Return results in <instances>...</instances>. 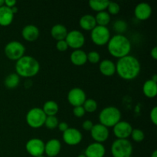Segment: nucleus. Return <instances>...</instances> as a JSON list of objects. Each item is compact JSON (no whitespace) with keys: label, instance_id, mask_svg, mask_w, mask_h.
I'll return each mask as SVG.
<instances>
[{"label":"nucleus","instance_id":"1","mask_svg":"<svg viewBox=\"0 0 157 157\" xmlns=\"http://www.w3.org/2000/svg\"><path fill=\"white\" fill-rule=\"evenodd\" d=\"M116 64V73L122 79L131 81L137 78L141 71V64L139 60L133 55L118 59Z\"/></svg>","mask_w":157,"mask_h":157},{"label":"nucleus","instance_id":"2","mask_svg":"<svg viewBox=\"0 0 157 157\" xmlns=\"http://www.w3.org/2000/svg\"><path fill=\"white\" fill-rule=\"evenodd\" d=\"M107 49L111 56L120 59L129 55L131 51V42L124 35H115L110 37L107 43Z\"/></svg>","mask_w":157,"mask_h":157},{"label":"nucleus","instance_id":"3","mask_svg":"<svg viewBox=\"0 0 157 157\" xmlns=\"http://www.w3.org/2000/svg\"><path fill=\"white\" fill-rule=\"evenodd\" d=\"M39 71V62L30 55H24L15 63V71L19 77L32 78L38 75Z\"/></svg>","mask_w":157,"mask_h":157},{"label":"nucleus","instance_id":"4","mask_svg":"<svg viewBox=\"0 0 157 157\" xmlns=\"http://www.w3.org/2000/svg\"><path fill=\"white\" fill-rule=\"evenodd\" d=\"M121 120V110L116 107L109 106L103 109L99 114L100 124L104 127H113Z\"/></svg>","mask_w":157,"mask_h":157},{"label":"nucleus","instance_id":"5","mask_svg":"<svg viewBox=\"0 0 157 157\" xmlns=\"http://www.w3.org/2000/svg\"><path fill=\"white\" fill-rule=\"evenodd\" d=\"M113 157H130L133 153V145L128 140L117 139L110 148Z\"/></svg>","mask_w":157,"mask_h":157},{"label":"nucleus","instance_id":"6","mask_svg":"<svg viewBox=\"0 0 157 157\" xmlns=\"http://www.w3.org/2000/svg\"><path fill=\"white\" fill-rule=\"evenodd\" d=\"M46 117L47 116L44 113L42 108L33 107V108L30 109L26 114V123L32 128H40L44 126Z\"/></svg>","mask_w":157,"mask_h":157},{"label":"nucleus","instance_id":"7","mask_svg":"<svg viewBox=\"0 0 157 157\" xmlns=\"http://www.w3.org/2000/svg\"><path fill=\"white\" fill-rule=\"evenodd\" d=\"M5 55L12 61H18L25 55V47L18 41H12L7 43L4 49Z\"/></svg>","mask_w":157,"mask_h":157},{"label":"nucleus","instance_id":"8","mask_svg":"<svg viewBox=\"0 0 157 157\" xmlns=\"http://www.w3.org/2000/svg\"><path fill=\"white\" fill-rule=\"evenodd\" d=\"M110 32L108 28L105 26L97 25L90 32V38L93 43L98 46L107 44L110 38Z\"/></svg>","mask_w":157,"mask_h":157},{"label":"nucleus","instance_id":"9","mask_svg":"<svg viewBox=\"0 0 157 157\" xmlns=\"http://www.w3.org/2000/svg\"><path fill=\"white\" fill-rule=\"evenodd\" d=\"M65 41L69 48L78 50L84 46L85 43V37L81 31L72 30L67 33Z\"/></svg>","mask_w":157,"mask_h":157},{"label":"nucleus","instance_id":"10","mask_svg":"<svg viewBox=\"0 0 157 157\" xmlns=\"http://www.w3.org/2000/svg\"><path fill=\"white\" fill-rule=\"evenodd\" d=\"M25 150L29 155L33 157L43 156L44 153V143L39 138L30 139L25 144Z\"/></svg>","mask_w":157,"mask_h":157},{"label":"nucleus","instance_id":"11","mask_svg":"<svg viewBox=\"0 0 157 157\" xmlns=\"http://www.w3.org/2000/svg\"><path fill=\"white\" fill-rule=\"evenodd\" d=\"M87 99V95L84 90L79 87H75L69 90L67 94V101L71 105L75 107L83 106Z\"/></svg>","mask_w":157,"mask_h":157},{"label":"nucleus","instance_id":"12","mask_svg":"<svg viewBox=\"0 0 157 157\" xmlns=\"http://www.w3.org/2000/svg\"><path fill=\"white\" fill-rule=\"evenodd\" d=\"M63 141L69 146H76L81 142L83 136L79 130L74 127H69L63 133Z\"/></svg>","mask_w":157,"mask_h":157},{"label":"nucleus","instance_id":"13","mask_svg":"<svg viewBox=\"0 0 157 157\" xmlns=\"http://www.w3.org/2000/svg\"><path fill=\"white\" fill-rule=\"evenodd\" d=\"M91 137L96 143L103 144L106 142L110 136V132L107 127H104L101 124H97L94 125L93 128L90 130Z\"/></svg>","mask_w":157,"mask_h":157},{"label":"nucleus","instance_id":"14","mask_svg":"<svg viewBox=\"0 0 157 157\" xmlns=\"http://www.w3.org/2000/svg\"><path fill=\"white\" fill-rule=\"evenodd\" d=\"M133 127L127 121H120L113 127V131L117 139L127 140L131 135Z\"/></svg>","mask_w":157,"mask_h":157},{"label":"nucleus","instance_id":"15","mask_svg":"<svg viewBox=\"0 0 157 157\" xmlns=\"http://www.w3.org/2000/svg\"><path fill=\"white\" fill-rule=\"evenodd\" d=\"M152 12L153 10L150 4L147 2H140L136 5L135 7L134 15L138 20L145 21L150 18Z\"/></svg>","mask_w":157,"mask_h":157},{"label":"nucleus","instance_id":"16","mask_svg":"<svg viewBox=\"0 0 157 157\" xmlns=\"http://www.w3.org/2000/svg\"><path fill=\"white\" fill-rule=\"evenodd\" d=\"M106 149L103 144L96 142L87 146L84 151L86 157H104Z\"/></svg>","mask_w":157,"mask_h":157},{"label":"nucleus","instance_id":"17","mask_svg":"<svg viewBox=\"0 0 157 157\" xmlns=\"http://www.w3.org/2000/svg\"><path fill=\"white\" fill-rule=\"evenodd\" d=\"M61 144L58 139H51L44 144V153L48 157H55L60 153Z\"/></svg>","mask_w":157,"mask_h":157},{"label":"nucleus","instance_id":"18","mask_svg":"<svg viewBox=\"0 0 157 157\" xmlns=\"http://www.w3.org/2000/svg\"><path fill=\"white\" fill-rule=\"evenodd\" d=\"M40 31L35 25H27L25 26L21 31V35L23 38L27 41H35L39 37Z\"/></svg>","mask_w":157,"mask_h":157},{"label":"nucleus","instance_id":"19","mask_svg":"<svg viewBox=\"0 0 157 157\" xmlns=\"http://www.w3.org/2000/svg\"><path fill=\"white\" fill-rule=\"evenodd\" d=\"M100 72L106 77H111L116 73V64L109 59H104L99 64Z\"/></svg>","mask_w":157,"mask_h":157},{"label":"nucleus","instance_id":"20","mask_svg":"<svg viewBox=\"0 0 157 157\" xmlns=\"http://www.w3.org/2000/svg\"><path fill=\"white\" fill-rule=\"evenodd\" d=\"M14 14L10 8L3 6L0 7V25L7 27L10 25L14 19Z\"/></svg>","mask_w":157,"mask_h":157},{"label":"nucleus","instance_id":"21","mask_svg":"<svg viewBox=\"0 0 157 157\" xmlns=\"http://www.w3.org/2000/svg\"><path fill=\"white\" fill-rule=\"evenodd\" d=\"M67 33V28L62 24H56L51 29V35L57 41L65 40Z\"/></svg>","mask_w":157,"mask_h":157},{"label":"nucleus","instance_id":"22","mask_svg":"<svg viewBox=\"0 0 157 157\" xmlns=\"http://www.w3.org/2000/svg\"><path fill=\"white\" fill-rule=\"evenodd\" d=\"M71 61L76 66H82L87 61V53L81 49L74 50L70 56Z\"/></svg>","mask_w":157,"mask_h":157},{"label":"nucleus","instance_id":"23","mask_svg":"<svg viewBox=\"0 0 157 157\" xmlns=\"http://www.w3.org/2000/svg\"><path fill=\"white\" fill-rule=\"evenodd\" d=\"M79 25L83 30L90 31L91 32L97 26L95 17L94 15H90V14L84 15L80 18Z\"/></svg>","mask_w":157,"mask_h":157},{"label":"nucleus","instance_id":"24","mask_svg":"<svg viewBox=\"0 0 157 157\" xmlns=\"http://www.w3.org/2000/svg\"><path fill=\"white\" fill-rule=\"evenodd\" d=\"M143 93L149 98H153L157 94V84L151 79L147 80L143 85Z\"/></svg>","mask_w":157,"mask_h":157},{"label":"nucleus","instance_id":"25","mask_svg":"<svg viewBox=\"0 0 157 157\" xmlns=\"http://www.w3.org/2000/svg\"><path fill=\"white\" fill-rule=\"evenodd\" d=\"M43 111L46 116H55L59 110L58 104L54 101H48L43 105Z\"/></svg>","mask_w":157,"mask_h":157},{"label":"nucleus","instance_id":"26","mask_svg":"<svg viewBox=\"0 0 157 157\" xmlns=\"http://www.w3.org/2000/svg\"><path fill=\"white\" fill-rule=\"evenodd\" d=\"M110 1L107 0H90L88 2L89 6L92 10L95 12H103L107 9Z\"/></svg>","mask_w":157,"mask_h":157},{"label":"nucleus","instance_id":"27","mask_svg":"<svg viewBox=\"0 0 157 157\" xmlns=\"http://www.w3.org/2000/svg\"><path fill=\"white\" fill-rule=\"evenodd\" d=\"M5 85L9 89H14L18 86L20 83V77L16 73L9 74L5 79Z\"/></svg>","mask_w":157,"mask_h":157},{"label":"nucleus","instance_id":"28","mask_svg":"<svg viewBox=\"0 0 157 157\" xmlns=\"http://www.w3.org/2000/svg\"><path fill=\"white\" fill-rule=\"evenodd\" d=\"M95 17V20H96L97 25L100 26H105L107 27V25L110 23V15L107 12V11H103V12H98Z\"/></svg>","mask_w":157,"mask_h":157},{"label":"nucleus","instance_id":"29","mask_svg":"<svg viewBox=\"0 0 157 157\" xmlns=\"http://www.w3.org/2000/svg\"><path fill=\"white\" fill-rule=\"evenodd\" d=\"M127 28H128L127 22L122 19L117 20L113 24V29L117 33V35H123L127 30Z\"/></svg>","mask_w":157,"mask_h":157},{"label":"nucleus","instance_id":"30","mask_svg":"<svg viewBox=\"0 0 157 157\" xmlns=\"http://www.w3.org/2000/svg\"><path fill=\"white\" fill-rule=\"evenodd\" d=\"M83 107H84L85 112H87V113H94L98 109V103H97V101L95 100L92 99V98L86 99L84 104H83Z\"/></svg>","mask_w":157,"mask_h":157},{"label":"nucleus","instance_id":"31","mask_svg":"<svg viewBox=\"0 0 157 157\" xmlns=\"http://www.w3.org/2000/svg\"><path fill=\"white\" fill-rule=\"evenodd\" d=\"M58 119L56 117V116H48L46 117L45 122L44 125L49 130H55V128L58 127Z\"/></svg>","mask_w":157,"mask_h":157},{"label":"nucleus","instance_id":"32","mask_svg":"<svg viewBox=\"0 0 157 157\" xmlns=\"http://www.w3.org/2000/svg\"><path fill=\"white\" fill-rule=\"evenodd\" d=\"M130 136L132 137L133 140L135 141L136 143H141L145 138V134H144V132L142 130L135 128L133 129V130H132Z\"/></svg>","mask_w":157,"mask_h":157},{"label":"nucleus","instance_id":"33","mask_svg":"<svg viewBox=\"0 0 157 157\" xmlns=\"http://www.w3.org/2000/svg\"><path fill=\"white\" fill-rule=\"evenodd\" d=\"M87 61L91 64H98L101 61V55L96 51H92L87 54Z\"/></svg>","mask_w":157,"mask_h":157},{"label":"nucleus","instance_id":"34","mask_svg":"<svg viewBox=\"0 0 157 157\" xmlns=\"http://www.w3.org/2000/svg\"><path fill=\"white\" fill-rule=\"evenodd\" d=\"M107 12H108L110 15H117L118 13L121 11V6L118 3L114 2H110L107 6Z\"/></svg>","mask_w":157,"mask_h":157},{"label":"nucleus","instance_id":"35","mask_svg":"<svg viewBox=\"0 0 157 157\" xmlns=\"http://www.w3.org/2000/svg\"><path fill=\"white\" fill-rule=\"evenodd\" d=\"M85 110H84L83 106H78V107H75L73 109V113L76 117L81 118L84 116L85 114Z\"/></svg>","mask_w":157,"mask_h":157},{"label":"nucleus","instance_id":"36","mask_svg":"<svg viewBox=\"0 0 157 157\" xmlns=\"http://www.w3.org/2000/svg\"><path fill=\"white\" fill-rule=\"evenodd\" d=\"M68 45H67V42L65 40H61V41H58L56 43V48L57 50L59 52H65L68 49Z\"/></svg>","mask_w":157,"mask_h":157},{"label":"nucleus","instance_id":"37","mask_svg":"<svg viewBox=\"0 0 157 157\" xmlns=\"http://www.w3.org/2000/svg\"><path fill=\"white\" fill-rule=\"evenodd\" d=\"M94 125V124H93V122L91 121H90V120H86L82 124V128L84 130H86V131H90L91 129L93 128Z\"/></svg>","mask_w":157,"mask_h":157},{"label":"nucleus","instance_id":"38","mask_svg":"<svg viewBox=\"0 0 157 157\" xmlns=\"http://www.w3.org/2000/svg\"><path fill=\"white\" fill-rule=\"evenodd\" d=\"M150 120L154 125H157V107H154L150 112Z\"/></svg>","mask_w":157,"mask_h":157},{"label":"nucleus","instance_id":"39","mask_svg":"<svg viewBox=\"0 0 157 157\" xmlns=\"http://www.w3.org/2000/svg\"><path fill=\"white\" fill-rule=\"evenodd\" d=\"M58 128L59 129L60 131H61L62 133H64V131H66V130L69 128V126L66 122H61L58 124Z\"/></svg>","mask_w":157,"mask_h":157},{"label":"nucleus","instance_id":"40","mask_svg":"<svg viewBox=\"0 0 157 157\" xmlns=\"http://www.w3.org/2000/svg\"><path fill=\"white\" fill-rule=\"evenodd\" d=\"M16 3H17V2L15 1V0H5L4 6H6V7L12 9V7L15 6Z\"/></svg>","mask_w":157,"mask_h":157},{"label":"nucleus","instance_id":"41","mask_svg":"<svg viewBox=\"0 0 157 157\" xmlns=\"http://www.w3.org/2000/svg\"><path fill=\"white\" fill-rule=\"evenodd\" d=\"M150 55L153 58V59L156 60L157 59V47L155 46V47L153 48V49L150 52Z\"/></svg>","mask_w":157,"mask_h":157},{"label":"nucleus","instance_id":"42","mask_svg":"<svg viewBox=\"0 0 157 157\" xmlns=\"http://www.w3.org/2000/svg\"><path fill=\"white\" fill-rule=\"evenodd\" d=\"M11 9H12V12H13L14 15H15V14H16L17 12H18V8H17L16 6H14V7H12Z\"/></svg>","mask_w":157,"mask_h":157},{"label":"nucleus","instance_id":"43","mask_svg":"<svg viewBox=\"0 0 157 157\" xmlns=\"http://www.w3.org/2000/svg\"><path fill=\"white\" fill-rule=\"evenodd\" d=\"M151 80H152V81H154V82L157 83V75H153V76L152 77Z\"/></svg>","mask_w":157,"mask_h":157},{"label":"nucleus","instance_id":"44","mask_svg":"<svg viewBox=\"0 0 157 157\" xmlns=\"http://www.w3.org/2000/svg\"><path fill=\"white\" fill-rule=\"evenodd\" d=\"M150 157H157V150H154L153 152V153L151 154V156Z\"/></svg>","mask_w":157,"mask_h":157},{"label":"nucleus","instance_id":"45","mask_svg":"<svg viewBox=\"0 0 157 157\" xmlns=\"http://www.w3.org/2000/svg\"><path fill=\"white\" fill-rule=\"evenodd\" d=\"M4 1L5 0H0V7L4 6Z\"/></svg>","mask_w":157,"mask_h":157},{"label":"nucleus","instance_id":"46","mask_svg":"<svg viewBox=\"0 0 157 157\" xmlns=\"http://www.w3.org/2000/svg\"><path fill=\"white\" fill-rule=\"evenodd\" d=\"M77 157H86L85 156V155L84 154H81V155H79V156H78Z\"/></svg>","mask_w":157,"mask_h":157},{"label":"nucleus","instance_id":"47","mask_svg":"<svg viewBox=\"0 0 157 157\" xmlns=\"http://www.w3.org/2000/svg\"><path fill=\"white\" fill-rule=\"evenodd\" d=\"M38 157H44V156H38Z\"/></svg>","mask_w":157,"mask_h":157},{"label":"nucleus","instance_id":"48","mask_svg":"<svg viewBox=\"0 0 157 157\" xmlns=\"http://www.w3.org/2000/svg\"><path fill=\"white\" fill-rule=\"evenodd\" d=\"M130 157H132V156H130Z\"/></svg>","mask_w":157,"mask_h":157}]
</instances>
